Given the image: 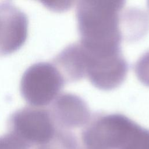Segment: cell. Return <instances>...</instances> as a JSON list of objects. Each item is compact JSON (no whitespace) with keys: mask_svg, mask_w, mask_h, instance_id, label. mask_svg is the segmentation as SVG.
Here are the masks:
<instances>
[{"mask_svg":"<svg viewBox=\"0 0 149 149\" xmlns=\"http://www.w3.org/2000/svg\"><path fill=\"white\" fill-rule=\"evenodd\" d=\"M123 3L118 1H80L76 8L79 42L93 51H119Z\"/></svg>","mask_w":149,"mask_h":149,"instance_id":"cell-1","label":"cell"},{"mask_svg":"<svg viewBox=\"0 0 149 149\" xmlns=\"http://www.w3.org/2000/svg\"><path fill=\"white\" fill-rule=\"evenodd\" d=\"M79 56L84 77L96 87L111 90L120 85L127 74V66L120 51L102 53L88 50L79 42Z\"/></svg>","mask_w":149,"mask_h":149,"instance_id":"cell-2","label":"cell"},{"mask_svg":"<svg viewBox=\"0 0 149 149\" xmlns=\"http://www.w3.org/2000/svg\"><path fill=\"white\" fill-rule=\"evenodd\" d=\"M65 79L58 69L49 63L39 62L24 73L20 88L24 99L33 107L49 104L59 95Z\"/></svg>","mask_w":149,"mask_h":149,"instance_id":"cell-3","label":"cell"},{"mask_svg":"<svg viewBox=\"0 0 149 149\" xmlns=\"http://www.w3.org/2000/svg\"><path fill=\"white\" fill-rule=\"evenodd\" d=\"M9 132L26 142L44 144L54 135L52 116L41 107H26L15 112L10 119Z\"/></svg>","mask_w":149,"mask_h":149,"instance_id":"cell-4","label":"cell"},{"mask_svg":"<svg viewBox=\"0 0 149 149\" xmlns=\"http://www.w3.org/2000/svg\"><path fill=\"white\" fill-rule=\"evenodd\" d=\"M138 126L122 115L101 116L86 132V141L94 149L122 147Z\"/></svg>","mask_w":149,"mask_h":149,"instance_id":"cell-5","label":"cell"},{"mask_svg":"<svg viewBox=\"0 0 149 149\" xmlns=\"http://www.w3.org/2000/svg\"><path fill=\"white\" fill-rule=\"evenodd\" d=\"M27 19L20 10L9 3H0V52L17 49L27 35Z\"/></svg>","mask_w":149,"mask_h":149,"instance_id":"cell-6","label":"cell"},{"mask_svg":"<svg viewBox=\"0 0 149 149\" xmlns=\"http://www.w3.org/2000/svg\"><path fill=\"white\" fill-rule=\"evenodd\" d=\"M52 118L61 124L76 126L84 123L89 118V108L77 95L70 93L59 94L53 101Z\"/></svg>","mask_w":149,"mask_h":149,"instance_id":"cell-7","label":"cell"},{"mask_svg":"<svg viewBox=\"0 0 149 149\" xmlns=\"http://www.w3.org/2000/svg\"><path fill=\"white\" fill-rule=\"evenodd\" d=\"M122 147V149H149V132L138 126Z\"/></svg>","mask_w":149,"mask_h":149,"instance_id":"cell-8","label":"cell"},{"mask_svg":"<svg viewBox=\"0 0 149 149\" xmlns=\"http://www.w3.org/2000/svg\"><path fill=\"white\" fill-rule=\"evenodd\" d=\"M37 144L26 142L19 137L9 135L6 136L3 141L1 149H48L47 144Z\"/></svg>","mask_w":149,"mask_h":149,"instance_id":"cell-9","label":"cell"},{"mask_svg":"<svg viewBox=\"0 0 149 149\" xmlns=\"http://www.w3.org/2000/svg\"><path fill=\"white\" fill-rule=\"evenodd\" d=\"M136 74L144 84L149 86V51L144 54L134 66Z\"/></svg>","mask_w":149,"mask_h":149,"instance_id":"cell-10","label":"cell"},{"mask_svg":"<svg viewBox=\"0 0 149 149\" xmlns=\"http://www.w3.org/2000/svg\"><path fill=\"white\" fill-rule=\"evenodd\" d=\"M47 6L51 9L56 10L66 9L72 6V1H47Z\"/></svg>","mask_w":149,"mask_h":149,"instance_id":"cell-11","label":"cell"}]
</instances>
